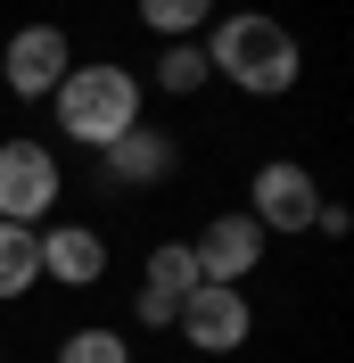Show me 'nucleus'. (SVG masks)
<instances>
[{
  "label": "nucleus",
  "instance_id": "f03ea898",
  "mask_svg": "<svg viewBox=\"0 0 354 363\" xmlns=\"http://www.w3.org/2000/svg\"><path fill=\"white\" fill-rule=\"evenodd\" d=\"M149 108V83L132 67H115V58H91V67H67V83L50 91V116H58V140L74 149H108L124 140Z\"/></svg>",
  "mask_w": 354,
  "mask_h": 363
},
{
  "label": "nucleus",
  "instance_id": "2eb2a0df",
  "mask_svg": "<svg viewBox=\"0 0 354 363\" xmlns=\"http://www.w3.org/2000/svg\"><path fill=\"white\" fill-rule=\"evenodd\" d=\"M173 314H181V306L165 289H132V322H140V330H173Z\"/></svg>",
  "mask_w": 354,
  "mask_h": 363
},
{
  "label": "nucleus",
  "instance_id": "dca6fc26",
  "mask_svg": "<svg viewBox=\"0 0 354 363\" xmlns=\"http://www.w3.org/2000/svg\"><path fill=\"white\" fill-rule=\"evenodd\" d=\"M313 231H321V240H346V231H354V215H346L338 199H321V206H313Z\"/></svg>",
  "mask_w": 354,
  "mask_h": 363
},
{
  "label": "nucleus",
  "instance_id": "20e7f679",
  "mask_svg": "<svg viewBox=\"0 0 354 363\" xmlns=\"http://www.w3.org/2000/svg\"><path fill=\"white\" fill-rule=\"evenodd\" d=\"M67 67H74L67 25H17V33H8V50H0V91H8V99H25V108H42L50 91L67 83Z\"/></svg>",
  "mask_w": 354,
  "mask_h": 363
},
{
  "label": "nucleus",
  "instance_id": "9b49d317",
  "mask_svg": "<svg viewBox=\"0 0 354 363\" xmlns=\"http://www.w3.org/2000/svg\"><path fill=\"white\" fill-rule=\"evenodd\" d=\"M33 281H42V231L0 223V306H8V297H25Z\"/></svg>",
  "mask_w": 354,
  "mask_h": 363
},
{
  "label": "nucleus",
  "instance_id": "423d86ee",
  "mask_svg": "<svg viewBox=\"0 0 354 363\" xmlns=\"http://www.w3.org/2000/svg\"><path fill=\"white\" fill-rule=\"evenodd\" d=\"M313 206H321V182H313L297 157H264V165H256L247 215L264 223V240H280V231H313Z\"/></svg>",
  "mask_w": 354,
  "mask_h": 363
},
{
  "label": "nucleus",
  "instance_id": "f257e3e1",
  "mask_svg": "<svg viewBox=\"0 0 354 363\" xmlns=\"http://www.w3.org/2000/svg\"><path fill=\"white\" fill-rule=\"evenodd\" d=\"M198 50H206V67H215L231 91H247V99H280V91H297V74H305L297 33H288L280 17H264V9H231V17H215L198 33Z\"/></svg>",
  "mask_w": 354,
  "mask_h": 363
},
{
  "label": "nucleus",
  "instance_id": "0eeeda50",
  "mask_svg": "<svg viewBox=\"0 0 354 363\" xmlns=\"http://www.w3.org/2000/svg\"><path fill=\"white\" fill-rule=\"evenodd\" d=\"M190 256H198V272L206 281H222V289H239V281H256V264L272 256V240H264V223L256 215H206V231L190 240Z\"/></svg>",
  "mask_w": 354,
  "mask_h": 363
},
{
  "label": "nucleus",
  "instance_id": "6e6552de",
  "mask_svg": "<svg viewBox=\"0 0 354 363\" xmlns=\"http://www.w3.org/2000/svg\"><path fill=\"white\" fill-rule=\"evenodd\" d=\"M173 174H181V140L165 133V124H149V116H140L124 140L99 149V182H115V190H165Z\"/></svg>",
  "mask_w": 354,
  "mask_h": 363
},
{
  "label": "nucleus",
  "instance_id": "7ed1b4c3",
  "mask_svg": "<svg viewBox=\"0 0 354 363\" xmlns=\"http://www.w3.org/2000/svg\"><path fill=\"white\" fill-rule=\"evenodd\" d=\"M58 199H67V165H58V149L33 140V133L0 140V223L42 231L50 215H58Z\"/></svg>",
  "mask_w": 354,
  "mask_h": 363
},
{
  "label": "nucleus",
  "instance_id": "f8f14e48",
  "mask_svg": "<svg viewBox=\"0 0 354 363\" xmlns=\"http://www.w3.org/2000/svg\"><path fill=\"white\" fill-rule=\"evenodd\" d=\"M215 25V0H140V33L156 42H198Z\"/></svg>",
  "mask_w": 354,
  "mask_h": 363
},
{
  "label": "nucleus",
  "instance_id": "39448f33",
  "mask_svg": "<svg viewBox=\"0 0 354 363\" xmlns=\"http://www.w3.org/2000/svg\"><path fill=\"white\" fill-rule=\"evenodd\" d=\"M173 330L190 339V355H239V347L256 339V306H247V289H222V281H198V289L181 297Z\"/></svg>",
  "mask_w": 354,
  "mask_h": 363
},
{
  "label": "nucleus",
  "instance_id": "4468645a",
  "mask_svg": "<svg viewBox=\"0 0 354 363\" xmlns=\"http://www.w3.org/2000/svg\"><path fill=\"white\" fill-rule=\"evenodd\" d=\"M58 363H132V339L108 330V322H83V330L58 339Z\"/></svg>",
  "mask_w": 354,
  "mask_h": 363
},
{
  "label": "nucleus",
  "instance_id": "ddd939ff",
  "mask_svg": "<svg viewBox=\"0 0 354 363\" xmlns=\"http://www.w3.org/2000/svg\"><path fill=\"white\" fill-rule=\"evenodd\" d=\"M198 281H206V272H198V256H190V240H156V248H149V272H140V289H165V297L181 306Z\"/></svg>",
  "mask_w": 354,
  "mask_h": 363
},
{
  "label": "nucleus",
  "instance_id": "9d476101",
  "mask_svg": "<svg viewBox=\"0 0 354 363\" xmlns=\"http://www.w3.org/2000/svg\"><path fill=\"white\" fill-rule=\"evenodd\" d=\"M149 83L165 91V99H198V91L215 83V67H206V50H198V42H156Z\"/></svg>",
  "mask_w": 354,
  "mask_h": 363
},
{
  "label": "nucleus",
  "instance_id": "1a4fd4ad",
  "mask_svg": "<svg viewBox=\"0 0 354 363\" xmlns=\"http://www.w3.org/2000/svg\"><path fill=\"white\" fill-rule=\"evenodd\" d=\"M42 281H58V289H99V281H108V240L91 223H50L42 231Z\"/></svg>",
  "mask_w": 354,
  "mask_h": 363
}]
</instances>
